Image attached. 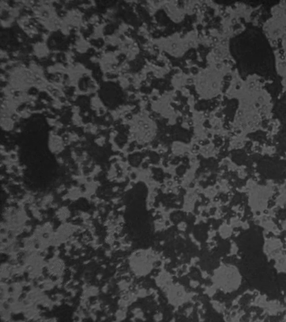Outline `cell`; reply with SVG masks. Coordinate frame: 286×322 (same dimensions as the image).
<instances>
[{"label":"cell","instance_id":"1","mask_svg":"<svg viewBox=\"0 0 286 322\" xmlns=\"http://www.w3.org/2000/svg\"><path fill=\"white\" fill-rule=\"evenodd\" d=\"M155 261L149 252H137L131 257V269L137 276H144L149 274Z\"/></svg>","mask_w":286,"mask_h":322},{"label":"cell","instance_id":"4","mask_svg":"<svg viewBox=\"0 0 286 322\" xmlns=\"http://www.w3.org/2000/svg\"><path fill=\"white\" fill-rule=\"evenodd\" d=\"M78 284H79V282L77 281H75L73 282V285H74V286L77 285Z\"/></svg>","mask_w":286,"mask_h":322},{"label":"cell","instance_id":"3","mask_svg":"<svg viewBox=\"0 0 286 322\" xmlns=\"http://www.w3.org/2000/svg\"><path fill=\"white\" fill-rule=\"evenodd\" d=\"M13 125L14 124L13 122L10 119L4 118V122L3 120H1V126L5 130H11L13 129Z\"/></svg>","mask_w":286,"mask_h":322},{"label":"cell","instance_id":"5","mask_svg":"<svg viewBox=\"0 0 286 322\" xmlns=\"http://www.w3.org/2000/svg\"><path fill=\"white\" fill-rule=\"evenodd\" d=\"M105 319V316H102L101 317V320H104Z\"/></svg>","mask_w":286,"mask_h":322},{"label":"cell","instance_id":"2","mask_svg":"<svg viewBox=\"0 0 286 322\" xmlns=\"http://www.w3.org/2000/svg\"><path fill=\"white\" fill-rule=\"evenodd\" d=\"M50 148L54 153H58L62 150L63 148L62 141L58 137H53L50 139Z\"/></svg>","mask_w":286,"mask_h":322}]
</instances>
